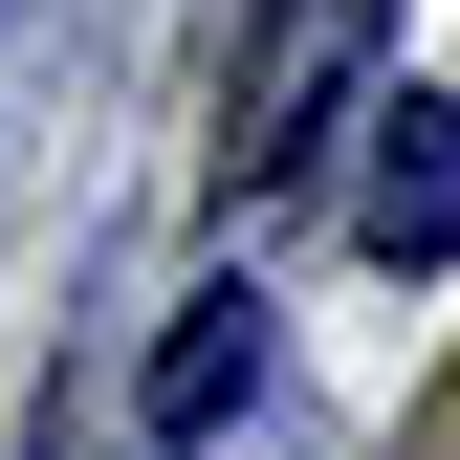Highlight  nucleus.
<instances>
[{
    "instance_id": "2",
    "label": "nucleus",
    "mask_w": 460,
    "mask_h": 460,
    "mask_svg": "<svg viewBox=\"0 0 460 460\" xmlns=\"http://www.w3.org/2000/svg\"><path fill=\"white\" fill-rule=\"evenodd\" d=\"M351 263H394V285H438L460 263V88H373L351 110Z\"/></svg>"
},
{
    "instance_id": "1",
    "label": "nucleus",
    "mask_w": 460,
    "mask_h": 460,
    "mask_svg": "<svg viewBox=\"0 0 460 460\" xmlns=\"http://www.w3.org/2000/svg\"><path fill=\"white\" fill-rule=\"evenodd\" d=\"M373 44H394V0H263V44H242V132H219V198H285L329 132L373 110Z\"/></svg>"
},
{
    "instance_id": "3",
    "label": "nucleus",
    "mask_w": 460,
    "mask_h": 460,
    "mask_svg": "<svg viewBox=\"0 0 460 460\" xmlns=\"http://www.w3.org/2000/svg\"><path fill=\"white\" fill-rule=\"evenodd\" d=\"M242 394H263V285H198V307L154 329V373H132V438H176V460H198Z\"/></svg>"
}]
</instances>
